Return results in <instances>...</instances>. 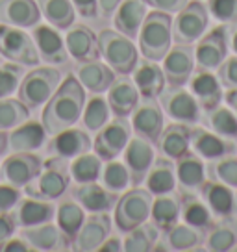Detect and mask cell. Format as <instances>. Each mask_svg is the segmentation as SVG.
<instances>
[{
    "label": "cell",
    "instance_id": "obj_1",
    "mask_svg": "<svg viewBox=\"0 0 237 252\" xmlns=\"http://www.w3.org/2000/svg\"><path fill=\"white\" fill-rule=\"evenodd\" d=\"M86 106V89L74 74L61 80L56 93L48 98L41 113V125L48 135H56L67 128H72L82 117Z\"/></svg>",
    "mask_w": 237,
    "mask_h": 252
},
{
    "label": "cell",
    "instance_id": "obj_2",
    "mask_svg": "<svg viewBox=\"0 0 237 252\" xmlns=\"http://www.w3.org/2000/svg\"><path fill=\"white\" fill-rule=\"evenodd\" d=\"M139 52L143 58L161 62L173 43V17L171 13L154 9L147 13L139 30Z\"/></svg>",
    "mask_w": 237,
    "mask_h": 252
},
{
    "label": "cell",
    "instance_id": "obj_3",
    "mask_svg": "<svg viewBox=\"0 0 237 252\" xmlns=\"http://www.w3.org/2000/svg\"><path fill=\"white\" fill-rule=\"evenodd\" d=\"M69 184H71V173L67 158L54 156L43 163L41 173L28 186H24V193L32 198L54 200L63 197V193L69 189Z\"/></svg>",
    "mask_w": 237,
    "mask_h": 252
},
{
    "label": "cell",
    "instance_id": "obj_4",
    "mask_svg": "<svg viewBox=\"0 0 237 252\" xmlns=\"http://www.w3.org/2000/svg\"><path fill=\"white\" fill-rule=\"evenodd\" d=\"M96 37L100 56L113 71L124 76L134 72L135 65L139 62V48L134 45V41L124 33L110 28H104Z\"/></svg>",
    "mask_w": 237,
    "mask_h": 252
},
{
    "label": "cell",
    "instance_id": "obj_5",
    "mask_svg": "<svg viewBox=\"0 0 237 252\" xmlns=\"http://www.w3.org/2000/svg\"><path fill=\"white\" fill-rule=\"evenodd\" d=\"M61 84V72L54 67H37L23 76L19 84V100L28 110H37L48 102V98L56 93Z\"/></svg>",
    "mask_w": 237,
    "mask_h": 252
},
{
    "label": "cell",
    "instance_id": "obj_6",
    "mask_svg": "<svg viewBox=\"0 0 237 252\" xmlns=\"http://www.w3.org/2000/svg\"><path fill=\"white\" fill-rule=\"evenodd\" d=\"M152 195L148 189L134 188L126 191L122 197H118L115 204V224L120 232H130L135 226L150 219Z\"/></svg>",
    "mask_w": 237,
    "mask_h": 252
},
{
    "label": "cell",
    "instance_id": "obj_7",
    "mask_svg": "<svg viewBox=\"0 0 237 252\" xmlns=\"http://www.w3.org/2000/svg\"><path fill=\"white\" fill-rule=\"evenodd\" d=\"M207 24L209 13L204 4L200 0L187 2L173 19V41L176 45H193L206 33Z\"/></svg>",
    "mask_w": 237,
    "mask_h": 252
},
{
    "label": "cell",
    "instance_id": "obj_8",
    "mask_svg": "<svg viewBox=\"0 0 237 252\" xmlns=\"http://www.w3.org/2000/svg\"><path fill=\"white\" fill-rule=\"evenodd\" d=\"M0 56L19 65H37L39 52L32 35L24 28L0 23Z\"/></svg>",
    "mask_w": 237,
    "mask_h": 252
},
{
    "label": "cell",
    "instance_id": "obj_9",
    "mask_svg": "<svg viewBox=\"0 0 237 252\" xmlns=\"http://www.w3.org/2000/svg\"><path fill=\"white\" fill-rule=\"evenodd\" d=\"M228 45L230 28L226 24H219L204 33L197 41V48H195V62L198 69H206V71L219 69V65L228 58Z\"/></svg>",
    "mask_w": 237,
    "mask_h": 252
},
{
    "label": "cell",
    "instance_id": "obj_10",
    "mask_svg": "<svg viewBox=\"0 0 237 252\" xmlns=\"http://www.w3.org/2000/svg\"><path fill=\"white\" fill-rule=\"evenodd\" d=\"M130 137H132V125L126 121V117H115L98 130L93 141V150L102 161H111L124 152Z\"/></svg>",
    "mask_w": 237,
    "mask_h": 252
},
{
    "label": "cell",
    "instance_id": "obj_11",
    "mask_svg": "<svg viewBox=\"0 0 237 252\" xmlns=\"http://www.w3.org/2000/svg\"><path fill=\"white\" fill-rule=\"evenodd\" d=\"M161 108L167 113V117H171L174 123H182V125H197L200 121V104L193 96L191 91L182 87L169 86L165 87L161 94Z\"/></svg>",
    "mask_w": 237,
    "mask_h": 252
},
{
    "label": "cell",
    "instance_id": "obj_12",
    "mask_svg": "<svg viewBox=\"0 0 237 252\" xmlns=\"http://www.w3.org/2000/svg\"><path fill=\"white\" fill-rule=\"evenodd\" d=\"M161 62L167 86L182 87L189 82L191 74L195 72V48L191 45H174L169 48Z\"/></svg>",
    "mask_w": 237,
    "mask_h": 252
},
{
    "label": "cell",
    "instance_id": "obj_13",
    "mask_svg": "<svg viewBox=\"0 0 237 252\" xmlns=\"http://www.w3.org/2000/svg\"><path fill=\"white\" fill-rule=\"evenodd\" d=\"M132 128L135 135L145 137L147 141L156 143L163 130V110L156 98H139L132 111Z\"/></svg>",
    "mask_w": 237,
    "mask_h": 252
},
{
    "label": "cell",
    "instance_id": "obj_14",
    "mask_svg": "<svg viewBox=\"0 0 237 252\" xmlns=\"http://www.w3.org/2000/svg\"><path fill=\"white\" fill-rule=\"evenodd\" d=\"M43 159L30 152H15L4 159L0 167V174L6 180V184H11L15 188H24L41 173Z\"/></svg>",
    "mask_w": 237,
    "mask_h": 252
},
{
    "label": "cell",
    "instance_id": "obj_15",
    "mask_svg": "<svg viewBox=\"0 0 237 252\" xmlns=\"http://www.w3.org/2000/svg\"><path fill=\"white\" fill-rule=\"evenodd\" d=\"M111 234V217L108 212H95L86 217L78 236L74 237L71 249L78 252H93L98 251L100 245Z\"/></svg>",
    "mask_w": 237,
    "mask_h": 252
},
{
    "label": "cell",
    "instance_id": "obj_16",
    "mask_svg": "<svg viewBox=\"0 0 237 252\" xmlns=\"http://www.w3.org/2000/svg\"><path fill=\"white\" fill-rule=\"evenodd\" d=\"M124 159L122 163L126 165L128 173H130V182L137 186L145 182V176L148 173V169L152 167L156 154H154V147L150 141H147L145 137H130L126 149H124Z\"/></svg>",
    "mask_w": 237,
    "mask_h": 252
},
{
    "label": "cell",
    "instance_id": "obj_17",
    "mask_svg": "<svg viewBox=\"0 0 237 252\" xmlns=\"http://www.w3.org/2000/svg\"><path fill=\"white\" fill-rule=\"evenodd\" d=\"M189 91L193 96L198 100L200 108L204 111H213L217 106H221L224 93H222V84L221 80L215 76L211 71L206 69H198L197 72H193L189 78Z\"/></svg>",
    "mask_w": 237,
    "mask_h": 252
},
{
    "label": "cell",
    "instance_id": "obj_18",
    "mask_svg": "<svg viewBox=\"0 0 237 252\" xmlns=\"http://www.w3.org/2000/svg\"><path fill=\"white\" fill-rule=\"evenodd\" d=\"M71 198H74L86 212H110L117 204L118 193H113L96 182H86L71 189Z\"/></svg>",
    "mask_w": 237,
    "mask_h": 252
},
{
    "label": "cell",
    "instance_id": "obj_19",
    "mask_svg": "<svg viewBox=\"0 0 237 252\" xmlns=\"http://www.w3.org/2000/svg\"><path fill=\"white\" fill-rule=\"evenodd\" d=\"M191 150L202 159L215 161L228 154H234L236 147L232 141L217 135L215 132H209L202 126H195L191 128Z\"/></svg>",
    "mask_w": 237,
    "mask_h": 252
},
{
    "label": "cell",
    "instance_id": "obj_20",
    "mask_svg": "<svg viewBox=\"0 0 237 252\" xmlns=\"http://www.w3.org/2000/svg\"><path fill=\"white\" fill-rule=\"evenodd\" d=\"M21 237L35 251L58 252L71 249V241L63 236L59 226H54L52 222H43L37 226L21 228Z\"/></svg>",
    "mask_w": 237,
    "mask_h": 252
},
{
    "label": "cell",
    "instance_id": "obj_21",
    "mask_svg": "<svg viewBox=\"0 0 237 252\" xmlns=\"http://www.w3.org/2000/svg\"><path fill=\"white\" fill-rule=\"evenodd\" d=\"M200 195L209 212L213 213V217L221 219H230L237 212L236 193L232 191L230 186L222 184L219 180H206L200 186Z\"/></svg>",
    "mask_w": 237,
    "mask_h": 252
},
{
    "label": "cell",
    "instance_id": "obj_22",
    "mask_svg": "<svg viewBox=\"0 0 237 252\" xmlns=\"http://www.w3.org/2000/svg\"><path fill=\"white\" fill-rule=\"evenodd\" d=\"M32 39L37 47L39 58H43L47 63L52 65H59V63L67 62V47H65V39L59 35L58 28L48 26V24H35L32 32Z\"/></svg>",
    "mask_w": 237,
    "mask_h": 252
},
{
    "label": "cell",
    "instance_id": "obj_23",
    "mask_svg": "<svg viewBox=\"0 0 237 252\" xmlns=\"http://www.w3.org/2000/svg\"><path fill=\"white\" fill-rule=\"evenodd\" d=\"M65 47L76 62H93L100 58L98 37L86 24H72L65 35Z\"/></svg>",
    "mask_w": 237,
    "mask_h": 252
},
{
    "label": "cell",
    "instance_id": "obj_24",
    "mask_svg": "<svg viewBox=\"0 0 237 252\" xmlns=\"http://www.w3.org/2000/svg\"><path fill=\"white\" fill-rule=\"evenodd\" d=\"M139 98H141V94L137 91L134 80L126 78L124 74H120V78L115 76V80L111 82V86L108 87V96H106L111 113L115 117H128V115H132V111L137 106Z\"/></svg>",
    "mask_w": 237,
    "mask_h": 252
},
{
    "label": "cell",
    "instance_id": "obj_25",
    "mask_svg": "<svg viewBox=\"0 0 237 252\" xmlns=\"http://www.w3.org/2000/svg\"><path fill=\"white\" fill-rule=\"evenodd\" d=\"M41 21L35 0H0V23L17 28H33Z\"/></svg>",
    "mask_w": 237,
    "mask_h": 252
},
{
    "label": "cell",
    "instance_id": "obj_26",
    "mask_svg": "<svg viewBox=\"0 0 237 252\" xmlns=\"http://www.w3.org/2000/svg\"><path fill=\"white\" fill-rule=\"evenodd\" d=\"M91 149H93V141H91L89 134L74 128V126L52 135V139L48 143V154L67 158V159L89 152Z\"/></svg>",
    "mask_w": 237,
    "mask_h": 252
},
{
    "label": "cell",
    "instance_id": "obj_27",
    "mask_svg": "<svg viewBox=\"0 0 237 252\" xmlns=\"http://www.w3.org/2000/svg\"><path fill=\"white\" fill-rule=\"evenodd\" d=\"M134 84L143 98H158L161 91L165 89L167 80L158 62H152V60L145 58L135 65Z\"/></svg>",
    "mask_w": 237,
    "mask_h": 252
},
{
    "label": "cell",
    "instance_id": "obj_28",
    "mask_svg": "<svg viewBox=\"0 0 237 252\" xmlns=\"http://www.w3.org/2000/svg\"><path fill=\"white\" fill-rule=\"evenodd\" d=\"M74 76L84 86V89H89L91 93L100 94L108 91L111 82L115 80V71L110 65L100 63L98 60L93 62H78L76 69H74Z\"/></svg>",
    "mask_w": 237,
    "mask_h": 252
},
{
    "label": "cell",
    "instance_id": "obj_29",
    "mask_svg": "<svg viewBox=\"0 0 237 252\" xmlns=\"http://www.w3.org/2000/svg\"><path fill=\"white\" fill-rule=\"evenodd\" d=\"M156 147H158V150L165 158H171V159L176 161L178 158H182L185 152L191 150L189 125H182V123L167 125L161 130V134H159Z\"/></svg>",
    "mask_w": 237,
    "mask_h": 252
},
{
    "label": "cell",
    "instance_id": "obj_30",
    "mask_svg": "<svg viewBox=\"0 0 237 252\" xmlns=\"http://www.w3.org/2000/svg\"><path fill=\"white\" fill-rule=\"evenodd\" d=\"M147 4L145 0H122L113 13L115 30L124 33L126 37L134 39L139 35L141 24L147 17Z\"/></svg>",
    "mask_w": 237,
    "mask_h": 252
},
{
    "label": "cell",
    "instance_id": "obj_31",
    "mask_svg": "<svg viewBox=\"0 0 237 252\" xmlns=\"http://www.w3.org/2000/svg\"><path fill=\"white\" fill-rule=\"evenodd\" d=\"M13 210L19 228L26 226H37L43 222H52L56 217V206L50 200H41V198H21L19 204Z\"/></svg>",
    "mask_w": 237,
    "mask_h": 252
},
{
    "label": "cell",
    "instance_id": "obj_32",
    "mask_svg": "<svg viewBox=\"0 0 237 252\" xmlns=\"http://www.w3.org/2000/svg\"><path fill=\"white\" fill-rule=\"evenodd\" d=\"M178 200H180V217L185 224L202 230V232L213 226V213L209 212V208L202 198L183 189Z\"/></svg>",
    "mask_w": 237,
    "mask_h": 252
},
{
    "label": "cell",
    "instance_id": "obj_33",
    "mask_svg": "<svg viewBox=\"0 0 237 252\" xmlns=\"http://www.w3.org/2000/svg\"><path fill=\"white\" fill-rule=\"evenodd\" d=\"M176 167H174L171 158H156L152 167L148 169V173L145 176V184L147 189L152 195H167L173 193L176 189Z\"/></svg>",
    "mask_w": 237,
    "mask_h": 252
},
{
    "label": "cell",
    "instance_id": "obj_34",
    "mask_svg": "<svg viewBox=\"0 0 237 252\" xmlns=\"http://www.w3.org/2000/svg\"><path fill=\"white\" fill-rule=\"evenodd\" d=\"M176 180L185 191H197L206 182V165L193 150L176 159Z\"/></svg>",
    "mask_w": 237,
    "mask_h": 252
},
{
    "label": "cell",
    "instance_id": "obj_35",
    "mask_svg": "<svg viewBox=\"0 0 237 252\" xmlns=\"http://www.w3.org/2000/svg\"><path fill=\"white\" fill-rule=\"evenodd\" d=\"M47 139V130L41 123L26 121L23 125L15 126L9 134V149L13 152H33L43 147Z\"/></svg>",
    "mask_w": 237,
    "mask_h": 252
},
{
    "label": "cell",
    "instance_id": "obj_36",
    "mask_svg": "<svg viewBox=\"0 0 237 252\" xmlns=\"http://www.w3.org/2000/svg\"><path fill=\"white\" fill-rule=\"evenodd\" d=\"M56 220H58L59 230L63 232V236L72 245L74 237L78 236L80 228H82V224L86 220V210L74 198H65L56 208Z\"/></svg>",
    "mask_w": 237,
    "mask_h": 252
},
{
    "label": "cell",
    "instance_id": "obj_37",
    "mask_svg": "<svg viewBox=\"0 0 237 252\" xmlns=\"http://www.w3.org/2000/svg\"><path fill=\"white\" fill-rule=\"evenodd\" d=\"M180 219V200L173 197L171 193L167 195H156L152 198L150 220L156 224L159 232H167L173 228Z\"/></svg>",
    "mask_w": 237,
    "mask_h": 252
},
{
    "label": "cell",
    "instance_id": "obj_38",
    "mask_svg": "<svg viewBox=\"0 0 237 252\" xmlns=\"http://www.w3.org/2000/svg\"><path fill=\"white\" fill-rule=\"evenodd\" d=\"M35 2L41 9V15L47 19L50 26L58 30H69L74 24L76 9L71 0H35Z\"/></svg>",
    "mask_w": 237,
    "mask_h": 252
},
{
    "label": "cell",
    "instance_id": "obj_39",
    "mask_svg": "<svg viewBox=\"0 0 237 252\" xmlns=\"http://www.w3.org/2000/svg\"><path fill=\"white\" fill-rule=\"evenodd\" d=\"M102 159L96 154L84 152L80 156L72 158L69 163V173L71 178L76 184H86V182H96L102 174Z\"/></svg>",
    "mask_w": 237,
    "mask_h": 252
},
{
    "label": "cell",
    "instance_id": "obj_40",
    "mask_svg": "<svg viewBox=\"0 0 237 252\" xmlns=\"http://www.w3.org/2000/svg\"><path fill=\"white\" fill-rule=\"evenodd\" d=\"M159 230L154 222H143L134 230L126 232V237L122 241V251L126 252H148L158 243Z\"/></svg>",
    "mask_w": 237,
    "mask_h": 252
},
{
    "label": "cell",
    "instance_id": "obj_41",
    "mask_svg": "<svg viewBox=\"0 0 237 252\" xmlns=\"http://www.w3.org/2000/svg\"><path fill=\"white\" fill-rule=\"evenodd\" d=\"M165 243L171 251H193L202 243V230L176 222L165 232Z\"/></svg>",
    "mask_w": 237,
    "mask_h": 252
},
{
    "label": "cell",
    "instance_id": "obj_42",
    "mask_svg": "<svg viewBox=\"0 0 237 252\" xmlns=\"http://www.w3.org/2000/svg\"><path fill=\"white\" fill-rule=\"evenodd\" d=\"M111 117V110L108 100L100 96V94H95L91 96L89 100L84 106V111H82V119H84V125L89 132H98Z\"/></svg>",
    "mask_w": 237,
    "mask_h": 252
},
{
    "label": "cell",
    "instance_id": "obj_43",
    "mask_svg": "<svg viewBox=\"0 0 237 252\" xmlns=\"http://www.w3.org/2000/svg\"><path fill=\"white\" fill-rule=\"evenodd\" d=\"M237 245V228L232 222H221L209 228L206 237V249L211 252H228Z\"/></svg>",
    "mask_w": 237,
    "mask_h": 252
},
{
    "label": "cell",
    "instance_id": "obj_44",
    "mask_svg": "<svg viewBox=\"0 0 237 252\" xmlns=\"http://www.w3.org/2000/svg\"><path fill=\"white\" fill-rule=\"evenodd\" d=\"M209 126L217 135L228 141H237V115L226 106H217L209 111Z\"/></svg>",
    "mask_w": 237,
    "mask_h": 252
},
{
    "label": "cell",
    "instance_id": "obj_45",
    "mask_svg": "<svg viewBox=\"0 0 237 252\" xmlns=\"http://www.w3.org/2000/svg\"><path fill=\"white\" fill-rule=\"evenodd\" d=\"M30 110L19 98H0V130H9L26 123Z\"/></svg>",
    "mask_w": 237,
    "mask_h": 252
},
{
    "label": "cell",
    "instance_id": "obj_46",
    "mask_svg": "<svg viewBox=\"0 0 237 252\" xmlns=\"http://www.w3.org/2000/svg\"><path fill=\"white\" fill-rule=\"evenodd\" d=\"M100 180H102L104 188L113 191V193H120V191H124V189L132 184L126 165L120 163V161H115V159L108 161V163L102 167Z\"/></svg>",
    "mask_w": 237,
    "mask_h": 252
},
{
    "label": "cell",
    "instance_id": "obj_47",
    "mask_svg": "<svg viewBox=\"0 0 237 252\" xmlns=\"http://www.w3.org/2000/svg\"><path fill=\"white\" fill-rule=\"evenodd\" d=\"M209 173L213 176V180H219L230 188L237 189V156L228 154L221 159H215L209 165Z\"/></svg>",
    "mask_w": 237,
    "mask_h": 252
},
{
    "label": "cell",
    "instance_id": "obj_48",
    "mask_svg": "<svg viewBox=\"0 0 237 252\" xmlns=\"http://www.w3.org/2000/svg\"><path fill=\"white\" fill-rule=\"evenodd\" d=\"M23 80V65L19 63H0V98H6L19 89Z\"/></svg>",
    "mask_w": 237,
    "mask_h": 252
},
{
    "label": "cell",
    "instance_id": "obj_49",
    "mask_svg": "<svg viewBox=\"0 0 237 252\" xmlns=\"http://www.w3.org/2000/svg\"><path fill=\"white\" fill-rule=\"evenodd\" d=\"M206 8L222 24H237V0H207Z\"/></svg>",
    "mask_w": 237,
    "mask_h": 252
},
{
    "label": "cell",
    "instance_id": "obj_50",
    "mask_svg": "<svg viewBox=\"0 0 237 252\" xmlns=\"http://www.w3.org/2000/svg\"><path fill=\"white\" fill-rule=\"evenodd\" d=\"M217 78L221 80L222 87L234 89L237 87V54L226 58L217 69Z\"/></svg>",
    "mask_w": 237,
    "mask_h": 252
},
{
    "label": "cell",
    "instance_id": "obj_51",
    "mask_svg": "<svg viewBox=\"0 0 237 252\" xmlns=\"http://www.w3.org/2000/svg\"><path fill=\"white\" fill-rule=\"evenodd\" d=\"M21 200V191L11 184H2L0 186V213H6L15 210V206Z\"/></svg>",
    "mask_w": 237,
    "mask_h": 252
},
{
    "label": "cell",
    "instance_id": "obj_52",
    "mask_svg": "<svg viewBox=\"0 0 237 252\" xmlns=\"http://www.w3.org/2000/svg\"><path fill=\"white\" fill-rule=\"evenodd\" d=\"M189 0H145L147 6L158 9V11H165V13H178L180 9L185 8Z\"/></svg>",
    "mask_w": 237,
    "mask_h": 252
},
{
    "label": "cell",
    "instance_id": "obj_53",
    "mask_svg": "<svg viewBox=\"0 0 237 252\" xmlns=\"http://www.w3.org/2000/svg\"><path fill=\"white\" fill-rule=\"evenodd\" d=\"M17 228H19V224H17L13 210L6 213H0V243L9 239V237H13Z\"/></svg>",
    "mask_w": 237,
    "mask_h": 252
},
{
    "label": "cell",
    "instance_id": "obj_54",
    "mask_svg": "<svg viewBox=\"0 0 237 252\" xmlns=\"http://www.w3.org/2000/svg\"><path fill=\"white\" fill-rule=\"evenodd\" d=\"M76 13L86 19H93L98 15V0H71Z\"/></svg>",
    "mask_w": 237,
    "mask_h": 252
},
{
    "label": "cell",
    "instance_id": "obj_55",
    "mask_svg": "<svg viewBox=\"0 0 237 252\" xmlns=\"http://www.w3.org/2000/svg\"><path fill=\"white\" fill-rule=\"evenodd\" d=\"M30 249H32V247L26 243L23 237H21V239L9 237V239L0 243V252H28Z\"/></svg>",
    "mask_w": 237,
    "mask_h": 252
},
{
    "label": "cell",
    "instance_id": "obj_56",
    "mask_svg": "<svg viewBox=\"0 0 237 252\" xmlns=\"http://www.w3.org/2000/svg\"><path fill=\"white\" fill-rule=\"evenodd\" d=\"M122 0H98V13L102 17H113Z\"/></svg>",
    "mask_w": 237,
    "mask_h": 252
},
{
    "label": "cell",
    "instance_id": "obj_57",
    "mask_svg": "<svg viewBox=\"0 0 237 252\" xmlns=\"http://www.w3.org/2000/svg\"><path fill=\"white\" fill-rule=\"evenodd\" d=\"M98 251H104V252H120L122 251V241L118 239V237H108L102 245H100V249Z\"/></svg>",
    "mask_w": 237,
    "mask_h": 252
},
{
    "label": "cell",
    "instance_id": "obj_58",
    "mask_svg": "<svg viewBox=\"0 0 237 252\" xmlns=\"http://www.w3.org/2000/svg\"><path fill=\"white\" fill-rule=\"evenodd\" d=\"M224 100H226V104H228L230 110L237 115V87H234V89H228V91L224 93Z\"/></svg>",
    "mask_w": 237,
    "mask_h": 252
},
{
    "label": "cell",
    "instance_id": "obj_59",
    "mask_svg": "<svg viewBox=\"0 0 237 252\" xmlns=\"http://www.w3.org/2000/svg\"><path fill=\"white\" fill-rule=\"evenodd\" d=\"M8 147H9V134L6 130H0V156L6 154Z\"/></svg>",
    "mask_w": 237,
    "mask_h": 252
},
{
    "label": "cell",
    "instance_id": "obj_60",
    "mask_svg": "<svg viewBox=\"0 0 237 252\" xmlns=\"http://www.w3.org/2000/svg\"><path fill=\"white\" fill-rule=\"evenodd\" d=\"M230 47H232V50L237 54V26L234 28V32L230 33Z\"/></svg>",
    "mask_w": 237,
    "mask_h": 252
},
{
    "label": "cell",
    "instance_id": "obj_61",
    "mask_svg": "<svg viewBox=\"0 0 237 252\" xmlns=\"http://www.w3.org/2000/svg\"><path fill=\"white\" fill-rule=\"evenodd\" d=\"M236 202H237V195H236Z\"/></svg>",
    "mask_w": 237,
    "mask_h": 252
},
{
    "label": "cell",
    "instance_id": "obj_62",
    "mask_svg": "<svg viewBox=\"0 0 237 252\" xmlns=\"http://www.w3.org/2000/svg\"><path fill=\"white\" fill-rule=\"evenodd\" d=\"M0 178H2V174H0Z\"/></svg>",
    "mask_w": 237,
    "mask_h": 252
},
{
    "label": "cell",
    "instance_id": "obj_63",
    "mask_svg": "<svg viewBox=\"0 0 237 252\" xmlns=\"http://www.w3.org/2000/svg\"><path fill=\"white\" fill-rule=\"evenodd\" d=\"M0 63H2V62H0Z\"/></svg>",
    "mask_w": 237,
    "mask_h": 252
}]
</instances>
